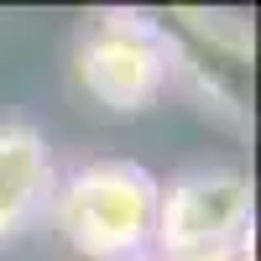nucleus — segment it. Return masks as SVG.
Instances as JSON below:
<instances>
[{
  "label": "nucleus",
  "mask_w": 261,
  "mask_h": 261,
  "mask_svg": "<svg viewBox=\"0 0 261 261\" xmlns=\"http://www.w3.org/2000/svg\"><path fill=\"white\" fill-rule=\"evenodd\" d=\"M53 220L63 241L89 261L146 256L157 220V178L141 162L94 157L53 188Z\"/></svg>",
  "instance_id": "f257e3e1"
},
{
  "label": "nucleus",
  "mask_w": 261,
  "mask_h": 261,
  "mask_svg": "<svg viewBox=\"0 0 261 261\" xmlns=\"http://www.w3.org/2000/svg\"><path fill=\"white\" fill-rule=\"evenodd\" d=\"M251 241V178L225 162H199L157 183V220L151 246L157 261L246 246Z\"/></svg>",
  "instance_id": "f03ea898"
},
{
  "label": "nucleus",
  "mask_w": 261,
  "mask_h": 261,
  "mask_svg": "<svg viewBox=\"0 0 261 261\" xmlns=\"http://www.w3.org/2000/svg\"><path fill=\"white\" fill-rule=\"evenodd\" d=\"M73 73H79V89L94 105L115 110V115L151 110V105L162 99L167 79H172L162 21H146L136 11L105 16L99 27L79 42Z\"/></svg>",
  "instance_id": "7ed1b4c3"
},
{
  "label": "nucleus",
  "mask_w": 261,
  "mask_h": 261,
  "mask_svg": "<svg viewBox=\"0 0 261 261\" xmlns=\"http://www.w3.org/2000/svg\"><path fill=\"white\" fill-rule=\"evenodd\" d=\"M53 188L58 172L47 136L27 120H0V246L53 209Z\"/></svg>",
  "instance_id": "20e7f679"
},
{
  "label": "nucleus",
  "mask_w": 261,
  "mask_h": 261,
  "mask_svg": "<svg viewBox=\"0 0 261 261\" xmlns=\"http://www.w3.org/2000/svg\"><path fill=\"white\" fill-rule=\"evenodd\" d=\"M178 261H251V241H246V246H220V251H199V256H178Z\"/></svg>",
  "instance_id": "39448f33"
},
{
  "label": "nucleus",
  "mask_w": 261,
  "mask_h": 261,
  "mask_svg": "<svg viewBox=\"0 0 261 261\" xmlns=\"http://www.w3.org/2000/svg\"><path fill=\"white\" fill-rule=\"evenodd\" d=\"M125 261H157V256H151V251H146V256H125Z\"/></svg>",
  "instance_id": "423d86ee"
}]
</instances>
